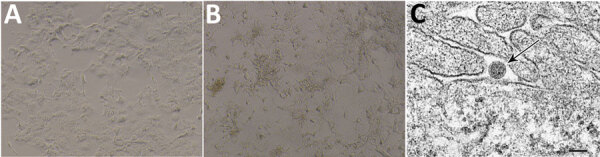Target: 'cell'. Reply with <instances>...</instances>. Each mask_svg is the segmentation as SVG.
I'll use <instances>...</instances> for the list:
<instances>
[{"mask_svg": "<svg viewBox=\"0 0 600 157\" xmlns=\"http://www.w3.org/2000/svg\"><path fill=\"white\" fill-rule=\"evenodd\" d=\"M416 7L414 21L420 30L427 31L429 35L505 61L514 57L513 48L502 35L484 28L475 20L460 15L434 13L422 5Z\"/></svg>", "mask_w": 600, "mask_h": 157, "instance_id": "6da1fadb", "label": "cell"}, {"mask_svg": "<svg viewBox=\"0 0 600 157\" xmlns=\"http://www.w3.org/2000/svg\"><path fill=\"white\" fill-rule=\"evenodd\" d=\"M410 34L409 58L420 69L443 77L485 73L486 59L482 54L445 43L417 28H412Z\"/></svg>", "mask_w": 600, "mask_h": 157, "instance_id": "7a4b0ae2", "label": "cell"}, {"mask_svg": "<svg viewBox=\"0 0 600 157\" xmlns=\"http://www.w3.org/2000/svg\"><path fill=\"white\" fill-rule=\"evenodd\" d=\"M539 38L560 55L599 73V41L588 31L572 24L555 23Z\"/></svg>", "mask_w": 600, "mask_h": 157, "instance_id": "3957f363", "label": "cell"}, {"mask_svg": "<svg viewBox=\"0 0 600 157\" xmlns=\"http://www.w3.org/2000/svg\"><path fill=\"white\" fill-rule=\"evenodd\" d=\"M473 17L484 28L503 36L524 27L529 14L520 1H486L473 7Z\"/></svg>", "mask_w": 600, "mask_h": 157, "instance_id": "277c9868", "label": "cell"}, {"mask_svg": "<svg viewBox=\"0 0 600 157\" xmlns=\"http://www.w3.org/2000/svg\"><path fill=\"white\" fill-rule=\"evenodd\" d=\"M580 22V28L591 33L599 41V2H571Z\"/></svg>", "mask_w": 600, "mask_h": 157, "instance_id": "5b68a950", "label": "cell"}, {"mask_svg": "<svg viewBox=\"0 0 600 157\" xmlns=\"http://www.w3.org/2000/svg\"><path fill=\"white\" fill-rule=\"evenodd\" d=\"M507 65L517 80L540 87L541 77L537 66L521 56H514Z\"/></svg>", "mask_w": 600, "mask_h": 157, "instance_id": "8992f818", "label": "cell"}, {"mask_svg": "<svg viewBox=\"0 0 600 157\" xmlns=\"http://www.w3.org/2000/svg\"><path fill=\"white\" fill-rule=\"evenodd\" d=\"M486 70L488 78L493 80H517L507 65V61L495 56H486Z\"/></svg>", "mask_w": 600, "mask_h": 157, "instance_id": "52a82bcc", "label": "cell"}]
</instances>
